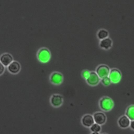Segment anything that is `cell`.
<instances>
[{"label": "cell", "mask_w": 134, "mask_h": 134, "mask_svg": "<svg viewBox=\"0 0 134 134\" xmlns=\"http://www.w3.org/2000/svg\"><path fill=\"white\" fill-rule=\"evenodd\" d=\"M108 36V33L106 30L101 29L97 33V37L99 39H103L107 38Z\"/></svg>", "instance_id": "9a60e30c"}, {"label": "cell", "mask_w": 134, "mask_h": 134, "mask_svg": "<svg viewBox=\"0 0 134 134\" xmlns=\"http://www.w3.org/2000/svg\"><path fill=\"white\" fill-rule=\"evenodd\" d=\"M13 61L12 55L9 53H4L0 57V61L5 66L7 67Z\"/></svg>", "instance_id": "9c48e42d"}, {"label": "cell", "mask_w": 134, "mask_h": 134, "mask_svg": "<svg viewBox=\"0 0 134 134\" xmlns=\"http://www.w3.org/2000/svg\"><path fill=\"white\" fill-rule=\"evenodd\" d=\"M63 80L62 74L58 71L53 72L50 76V82L54 85H60Z\"/></svg>", "instance_id": "3957f363"}, {"label": "cell", "mask_w": 134, "mask_h": 134, "mask_svg": "<svg viewBox=\"0 0 134 134\" xmlns=\"http://www.w3.org/2000/svg\"><path fill=\"white\" fill-rule=\"evenodd\" d=\"M108 76L111 80V81L114 83H118L121 78V73L120 71L116 68L111 69Z\"/></svg>", "instance_id": "8992f818"}, {"label": "cell", "mask_w": 134, "mask_h": 134, "mask_svg": "<svg viewBox=\"0 0 134 134\" xmlns=\"http://www.w3.org/2000/svg\"><path fill=\"white\" fill-rule=\"evenodd\" d=\"M5 66L0 61V76L2 75L5 71Z\"/></svg>", "instance_id": "d6986e66"}, {"label": "cell", "mask_w": 134, "mask_h": 134, "mask_svg": "<svg viewBox=\"0 0 134 134\" xmlns=\"http://www.w3.org/2000/svg\"><path fill=\"white\" fill-rule=\"evenodd\" d=\"M99 45L100 47L103 49H109L112 45V40L109 38H105L102 39V40L100 42Z\"/></svg>", "instance_id": "4fadbf2b"}, {"label": "cell", "mask_w": 134, "mask_h": 134, "mask_svg": "<svg viewBox=\"0 0 134 134\" xmlns=\"http://www.w3.org/2000/svg\"><path fill=\"white\" fill-rule=\"evenodd\" d=\"M118 122L119 126L121 128H125L128 127L130 126V120L126 115L122 116L119 119Z\"/></svg>", "instance_id": "7c38bea8"}, {"label": "cell", "mask_w": 134, "mask_h": 134, "mask_svg": "<svg viewBox=\"0 0 134 134\" xmlns=\"http://www.w3.org/2000/svg\"><path fill=\"white\" fill-rule=\"evenodd\" d=\"M90 129L92 131V132H98L100 129V125L97 123H94L91 127Z\"/></svg>", "instance_id": "2e32d148"}, {"label": "cell", "mask_w": 134, "mask_h": 134, "mask_svg": "<svg viewBox=\"0 0 134 134\" xmlns=\"http://www.w3.org/2000/svg\"><path fill=\"white\" fill-rule=\"evenodd\" d=\"M101 81H102V84L105 86H108V85H110L111 82L109 76H106V77L102 78Z\"/></svg>", "instance_id": "e0dca14e"}, {"label": "cell", "mask_w": 134, "mask_h": 134, "mask_svg": "<svg viewBox=\"0 0 134 134\" xmlns=\"http://www.w3.org/2000/svg\"><path fill=\"white\" fill-rule=\"evenodd\" d=\"M109 72V68L107 66L105 65H101L99 66L97 68L96 70V73L100 78H102L106 76H108Z\"/></svg>", "instance_id": "5b68a950"}, {"label": "cell", "mask_w": 134, "mask_h": 134, "mask_svg": "<svg viewBox=\"0 0 134 134\" xmlns=\"http://www.w3.org/2000/svg\"><path fill=\"white\" fill-rule=\"evenodd\" d=\"M8 71L12 74H18L21 69L20 64L17 61H13L7 67Z\"/></svg>", "instance_id": "ba28073f"}, {"label": "cell", "mask_w": 134, "mask_h": 134, "mask_svg": "<svg viewBox=\"0 0 134 134\" xmlns=\"http://www.w3.org/2000/svg\"><path fill=\"white\" fill-rule=\"evenodd\" d=\"M99 106L103 110L109 111L113 106V102L109 97H103L99 101Z\"/></svg>", "instance_id": "7a4b0ae2"}, {"label": "cell", "mask_w": 134, "mask_h": 134, "mask_svg": "<svg viewBox=\"0 0 134 134\" xmlns=\"http://www.w3.org/2000/svg\"><path fill=\"white\" fill-rule=\"evenodd\" d=\"M126 115L130 119V120H134V105L129 106L126 112Z\"/></svg>", "instance_id": "5bb4252c"}, {"label": "cell", "mask_w": 134, "mask_h": 134, "mask_svg": "<svg viewBox=\"0 0 134 134\" xmlns=\"http://www.w3.org/2000/svg\"><path fill=\"white\" fill-rule=\"evenodd\" d=\"M93 118L95 122L99 125H102L104 123L106 120V117L105 114L100 112L95 113L93 115Z\"/></svg>", "instance_id": "8fae6325"}, {"label": "cell", "mask_w": 134, "mask_h": 134, "mask_svg": "<svg viewBox=\"0 0 134 134\" xmlns=\"http://www.w3.org/2000/svg\"><path fill=\"white\" fill-rule=\"evenodd\" d=\"M99 77L96 72L91 71L89 77L86 79V82L91 86H95L98 84L99 81Z\"/></svg>", "instance_id": "52a82bcc"}, {"label": "cell", "mask_w": 134, "mask_h": 134, "mask_svg": "<svg viewBox=\"0 0 134 134\" xmlns=\"http://www.w3.org/2000/svg\"><path fill=\"white\" fill-rule=\"evenodd\" d=\"M94 122L93 116L89 114L84 115L82 118V123L86 127H90Z\"/></svg>", "instance_id": "30bf717a"}, {"label": "cell", "mask_w": 134, "mask_h": 134, "mask_svg": "<svg viewBox=\"0 0 134 134\" xmlns=\"http://www.w3.org/2000/svg\"><path fill=\"white\" fill-rule=\"evenodd\" d=\"M90 74V71H89L88 70H84L82 73V77L85 79H86L89 77Z\"/></svg>", "instance_id": "ac0fdd59"}, {"label": "cell", "mask_w": 134, "mask_h": 134, "mask_svg": "<svg viewBox=\"0 0 134 134\" xmlns=\"http://www.w3.org/2000/svg\"><path fill=\"white\" fill-rule=\"evenodd\" d=\"M37 56L39 61L42 63H46L50 60L51 55L50 50L48 48L43 47L39 49L37 54Z\"/></svg>", "instance_id": "6da1fadb"}, {"label": "cell", "mask_w": 134, "mask_h": 134, "mask_svg": "<svg viewBox=\"0 0 134 134\" xmlns=\"http://www.w3.org/2000/svg\"><path fill=\"white\" fill-rule=\"evenodd\" d=\"M130 126L131 127V128L133 130H134V120H132L130 121Z\"/></svg>", "instance_id": "ffe728a7"}, {"label": "cell", "mask_w": 134, "mask_h": 134, "mask_svg": "<svg viewBox=\"0 0 134 134\" xmlns=\"http://www.w3.org/2000/svg\"><path fill=\"white\" fill-rule=\"evenodd\" d=\"M50 104L54 107H60L63 102V97L59 94H54L50 98Z\"/></svg>", "instance_id": "277c9868"}]
</instances>
